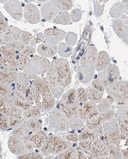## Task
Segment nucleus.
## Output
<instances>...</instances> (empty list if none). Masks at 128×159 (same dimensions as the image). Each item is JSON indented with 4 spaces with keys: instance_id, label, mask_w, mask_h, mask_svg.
<instances>
[{
    "instance_id": "obj_1",
    "label": "nucleus",
    "mask_w": 128,
    "mask_h": 159,
    "mask_svg": "<svg viewBox=\"0 0 128 159\" xmlns=\"http://www.w3.org/2000/svg\"><path fill=\"white\" fill-rule=\"evenodd\" d=\"M47 77L52 91L56 88H65L69 85L72 76L68 61L63 58L53 60L49 66Z\"/></svg>"
},
{
    "instance_id": "obj_2",
    "label": "nucleus",
    "mask_w": 128,
    "mask_h": 159,
    "mask_svg": "<svg viewBox=\"0 0 128 159\" xmlns=\"http://www.w3.org/2000/svg\"><path fill=\"white\" fill-rule=\"evenodd\" d=\"M33 89L35 102L39 108L42 110H47L53 107L54 99L46 78H38L35 80L33 83Z\"/></svg>"
},
{
    "instance_id": "obj_3",
    "label": "nucleus",
    "mask_w": 128,
    "mask_h": 159,
    "mask_svg": "<svg viewBox=\"0 0 128 159\" xmlns=\"http://www.w3.org/2000/svg\"><path fill=\"white\" fill-rule=\"evenodd\" d=\"M119 72L114 64L109 65L103 73L98 74V80L106 89H109L119 78Z\"/></svg>"
},
{
    "instance_id": "obj_4",
    "label": "nucleus",
    "mask_w": 128,
    "mask_h": 159,
    "mask_svg": "<svg viewBox=\"0 0 128 159\" xmlns=\"http://www.w3.org/2000/svg\"><path fill=\"white\" fill-rule=\"evenodd\" d=\"M40 13L38 8L32 4H28L24 8V17L31 24L38 23L40 20Z\"/></svg>"
},
{
    "instance_id": "obj_5",
    "label": "nucleus",
    "mask_w": 128,
    "mask_h": 159,
    "mask_svg": "<svg viewBox=\"0 0 128 159\" xmlns=\"http://www.w3.org/2000/svg\"><path fill=\"white\" fill-rule=\"evenodd\" d=\"M62 105L64 108L73 110L78 106L77 91L75 89L70 90L64 94L62 99Z\"/></svg>"
},
{
    "instance_id": "obj_6",
    "label": "nucleus",
    "mask_w": 128,
    "mask_h": 159,
    "mask_svg": "<svg viewBox=\"0 0 128 159\" xmlns=\"http://www.w3.org/2000/svg\"><path fill=\"white\" fill-rule=\"evenodd\" d=\"M4 8L15 20H20L23 17L21 4L19 1H9L5 4Z\"/></svg>"
},
{
    "instance_id": "obj_7",
    "label": "nucleus",
    "mask_w": 128,
    "mask_h": 159,
    "mask_svg": "<svg viewBox=\"0 0 128 159\" xmlns=\"http://www.w3.org/2000/svg\"><path fill=\"white\" fill-rule=\"evenodd\" d=\"M97 55V50L96 48L93 46L89 47L81 58V67L94 66Z\"/></svg>"
},
{
    "instance_id": "obj_8",
    "label": "nucleus",
    "mask_w": 128,
    "mask_h": 159,
    "mask_svg": "<svg viewBox=\"0 0 128 159\" xmlns=\"http://www.w3.org/2000/svg\"><path fill=\"white\" fill-rule=\"evenodd\" d=\"M59 12V10L54 1L47 3L41 8L42 17L46 20L53 19Z\"/></svg>"
},
{
    "instance_id": "obj_9",
    "label": "nucleus",
    "mask_w": 128,
    "mask_h": 159,
    "mask_svg": "<svg viewBox=\"0 0 128 159\" xmlns=\"http://www.w3.org/2000/svg\"><path fill=\"white\" fill-rule=\"evenodd\" d=\"M109 89L110 93L119 98H126L128 97V83L124 81H116Z\"/></svg>"
},
{
    "instance_id": "obj_10",
    "label": "nucleus",
    "mask_w": 128,
    "mask_h": 159,
    "mask_svg": "<svg viewBox=\"0 0 128 159\" xmlns=\"http://www.w3.org/2000/svg\"><path fill=\"white\" fill-rule=\"evenodd\" d=\"M113 28L117 36L128 45V25H126L122 20H115L113 22Z\"/></svg>"
},
{
    "instance_id": "obj_11",
    "label": "nucleus",
    "mask_w": 128,
    "mask_h": 159,
    "mask_svg": "<svg viewBox=\"0 0 128 159\" xmlns=\"http://www.w3.org/2000/svg\"><path fill=\"white\" fill-rule=\"evenodd\" d=\"M110 56L104 51H101L97 54L95 61V68L98 72L103 71L110 65Z\"/></svg>"
},
{
    "instance_id": "obj_12",
    "label": "nucleus",
    "mask_w": 128,
    "mask_h": 159,
    "mask_svg": "<svg viewBox=\"0 0 128 159\" xmlns=\"http://www.w3.org/2000/svg\"><path fill=\"white\" fill-rule=\"evenodd\" d=\"M34 70L38 74L43 73L49 68L50 63L47 58L39 56H34L31 59Z\"/></svg>"
},
{
    "instance_id": "obj_13",
    "label": "nucleus",
    "mask_w": 128,
    "mask_h": 159,
    "mask_svg": "<svg viewBox=\"0 0 128 159\" xmlns=\"http://www.w3.org/2000/svg\"><path fill=\"white\" fill-rule=\"evenodd\" d=\"M95 73L94 66L81 67H79L78 77L81 82L87 83L92 80Z\"/></svg>"
},
{
    "instance_id": "obj_14",
    "label": "nucleus",
    "mask_w": 128,
    "mask_h": 159,
    "mask_svg": "<svg viewBox=\"0 0 128 159\" xmlns=\"http://www.w3.org/2000/svg\"><path fill=\"white\" fill-rule=\"evenodd\" d=\"M22 34V31L16 27H8L4 34V40L7 43L16 41L19 39Z\"/></svg>"
},
{
    "instance_id": "obj_15",
    "label": "nucleus",
    "mask_w": 128,
    "mask_h": 159,
    "mask_svg": "<svg viewBox=\"0 0 128 159\" xmlns=\"http://www.w3.org/2000/svg\"><path fill=\"white\" fill-rule=\"evenodd\" d=\"M128 14V4L117 2L115 4L110 11V14L113 18L117 19L121 17L124 13Z\"/></svg>"
},
{
    "instance_id": "obj_16",
    "label": "nucleus",
    "mask_w": 128,
    "mask_h": 159,
    "mask_svg": "<svg viewBox=\"0 0 128 159\" xmlns=\"http://www.w3.org/2000/svg\"><path fill=\"white\" fill-rule=\"evenodd\" d=\"M38 52L40 55L47 57H52L57 52V46L42 44L38 48Z\"/></svg>"
},
{
    "instance_id": "obj_17",
    "label": "nucleus",
    "mask_w": 128,
    "mask_h": 159,
    "mask_svg": "<svg viewBox=\"0 0 128 159\" xmlns=\"http://www.w3.org/2000/svg\"><path fill=\"white\" fill-rule=\"evenodd\" d=\"M44 34L46 37H55L62 41L65 38L66 33L63 30L57 29L56 27H53V28L47 29L45 31Z\"/></svg>"
},
{
    "instance_id": "obj_18",
    "label": "nucleus",
    "mask_w": 128,
    "mask_h": 159,
    "mask_svg": "<svg viewBox=\"0 0 128 159\" xmlns=\"http://www.w3.org/2000/svg\"><path fill=\"white\" fill-rule=\"evenodd\" d=\"M71 21V15L69 12L64 11L53 18V23L59 25H67Z\"/></svg>"
},
{
    "instance_id": "obj_19",
    "label": "nucleus",
    "mask_w": 128,
    "mask_h": 159,
    "mask_svg": "<svg viewBox=\"0 0 128 159\" xmlns=\"http://www.w3.org/2000/svg\"><path fill=\"white\" fill-rule=\"evenodd\" d=\"M88 97L90 100L95 102H100L103 99V94L95 89L90 88L87 90Z\"/></svg>"
},
{
    "instance_id": "obj_20",
    "label": "nucleus",
    "mask_w": 128,
    "mask_h": 159,
    "mask_svg": "<svg viewBox=\"0 0 128 159\" xmlns=\"http://www.w3.org/2000/svg\"><path fill=\"white\" fill-rule=\"evenodd\" d=\"M72 47L66 43H62L59 45L58 52L62 57H70L72 54Z\"/></svg>"
},
{
    "instance_id": "obj_21",
    "label": "nucleus",
    "mask_w": 128,
    "mask_h": 159,
    "mask_svg": "<svg viewBox=\"0 0 128 159\" xmlns=\"http://www.w3.org/2000/svg\"><path fill=\"white\" fill-rule=\"evenodd\" d=\"M60 11H69L72 9L73 4L72 1H54Z\"/></svg>"
},
{
    "instance_id": "obj_22",
    "label": "nucleus",
    "mask_w": 128,
    "mask_h": 159,
    "mask_svg": "<svg viewBox=\"0 0 128 159\" xmlns=\"http://www.w3.org/2000/svg\"><path fill=\"white\" fill-rule=\"evenodd\" d=\"M0 52L5 56L7 59L12 60L15 59L16 57V51H13L5 47L1 48Z\"/></svg>"
},
{
    "instance_id": "obj_23",
    "label": "nucleus",
    "mask_w": 128,
    "mask_h": 159,
    "mask_svg": "<svg viewBox=\"0 0 128 159\" xmlns=\"http://www.w3.org/2000/svg\"><path fill=\"white\" fill-rule=\"evenodd\" d=\"M21 41L24 45L30 44L33 45L32 43V36L30 33L26 31H24L21 36Z\"/></svg>"
},
{
    "instance_id": "obj_24",
    "label": "nucleus",
    "mask_w": 128,
    "mask_h": 159,
    "mask_svg": "<svg viewBox=\"0 0 128 159\" xmlns=\"http://www.w3.org/2000/svg\"><path fill=\"white\" fill-rule=\"evenodd\" d=\"M6 47L8 48L11 49L16 52L17 51L20 52L23 51V49L25 48V46L22 43L15 41L7 44Z\"/></svg>"
},
{
    "instance_id": "obj_25",
    "label": "nucleus",
    "mask_w": 128,
    "mask_h": 159,
    "mask_svg": "<svg viewBox=\"0 0 128 159\" xmlns=\"http://www.w3.org/2000/svg\"><path fill=\"white\" fill-rule=\"evenodd\" d=\"M66 41L70 46L75 45L77 41V34L74 32H69L66 36Z\"/></svg>"
},
{
    "instance_id": "obj_26",
    "label": "nucleus",
    "mask_w": 128,
    "mask_h": 159,
    "mask_svg": "<svg viewBox=\"0 0 128 159\" xmlns=\"http://www.w3.org/2000/svg\"><path fill=\"white\" fill-rule=\"evenodd\" d=\"M7 28L8 22L7 21V19L0 11V32L4 35V33H6L7 31Z\"/></svg>"
},
{
    "instance_id": "obj_27",
    "label": "nucleus",
    "mask_w": 128,
    "mask_h": 159,
    "mask_svg": "<svg viewBox=\"0 0 128 159\" xmlns=\"http://www.w3.org/2000/svg\"><path fill=\"white\" fill-rule=\"evenodd\" d=\"M82 16L81 10L79 9H74L71 12V20L74 22L79 21Z\"/></svg>"
},
{
    "instance_id": "obj_28",
    "label": "nucleus",
    "mask_w": 128,
    "mask_h": 159,
    "mask_svg": "<svg viewBox=\"0 0 128 159\" xmlns=\"http://www.w3.org/2000/svg\"><path fill=\"white\" fill-rule=\"evenodd\" d=\"M94 12L97 16H101L103 14L104 5H101L98 1H94Z\"/></svg>"
},
{
    "instance_id": "obj_29",
    "label": "nucleus",
    "mask_w": 128,
    "mask_h": 159,
    "mask_svg": "<svg viewBox=\"0 0 128 159\" xmlns=\"http://www.w3.org/2000/svg\"><path fill=\"white\" fill-rule=\"evenodd\" d=\"M35 51V49L31 46L25 47V48L22 51L21 56L29 57L30 55L33 54Z\"/></svg>"
},
{
    "instance_id": "obj_30",
    "label": "nucleus",
    "mask_w": 128,
    "mask_h": 159,
    "mask_svg": "<svg viewBox=\"0 0 128 159\" xmlns=\"http://www.w3.org/2000/svg\"><path fill=\"white\" fill-rule=\"evenodd\" d=\"M77 97L80 102H85L88 100L87 93L85 89L83 88L79 89L78 93H77Z\"/></svg>"
},
{
    "instance_id": "obj_31",
    "label": "nucleus",
    "mask_w": 128,
    "mask_h": 159,
    "mask_svg": "<svg viewBox=\"0 0 128 159\" xmlns=\"http://www.w3.org/2000/svg\"><path fill=\"white\" fill-rule=\"evenodd\" d=\"M92 85H93L94 89L99 91L100 93H103L104 92L103 87V86L99 82V81H98V80L93 81V82H92Z\"/></svg>"
},
{
    "instance_id": "obj_32",
    "label": "nucleus",
    "mask_w": 128,
    "mask_h": 159,
    "mask_svg": "<svg viewBox=\"0 0 128 159\" xmlns=\"http://www.w3.org/2000/svg\"><path fill=\"white\" fill-rule=\"evenodd\" d=\"M44 39V36L42 33H38L35 34L33 38L34 42L35 43L42 42Z\"/></svg>"
},
{
    "instance_id": "obj_33",
    "label": "nucleus",
    "mask_w": 128,
    "mask_h": 159,
    "mask_svg": "<svg viewBox=\"0 0 128 159\" xmlns=\"http://www.w3.org/2000/svg\"><path fill=\"white\" fill-rule=\"evenodd\" d=\"M64 92V89L62 87H57L55 88L52 91L53 95L55 98H58L60 97Z\"/></svg>"
},
{
    "instance_id": "obj_34",
    "label": "nucleus",
    "mask_w": 128,
    "mask_h": 159,
    "mask_svg": "<svg viewBox=\"0 0 128 159\" xmlns=\"http://www.w3.org/2000/svg\"><path fill=\"white\" fill-rule=\"evenodd\" d=\"M46 42L51 45H55L57 44L59 42L58 39L55 37H50L46 38Z\"/></svg>"
},
{
    "instance_id": "obj_35",
    "label": "nucleus",
    "mask_w": 128,
    "mask_h": 159,
    "mask_svg": "<svg viewBox=\"0 0 128 159\" xmlns=\"http://www.w3.org/2000/svg\"><path fill=\"white\" fill-rule=\"evenodd\" d=\"M121 20H122V21L126 25H128V16H127L126 15H123L121 17Z\"/></svg>"
},
{
    "instance_id": "obj_36",
    "label": "nucleus",
    "mask_w": 128,
    "mask_h": 159,
    "mask_svg": "<svg viewBox=\"0 0 128 159\" xmlns=\"http://www.w3.org/2000/svg\"><path fill=\"white\" fill-rule=\"evenodd\" d=\"M3 41L4 40H3L2 38L0 37V44L2 43Z\"/></svg>"
}]
</instances>
